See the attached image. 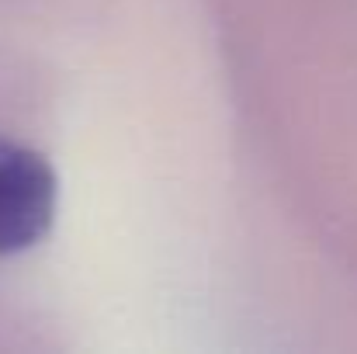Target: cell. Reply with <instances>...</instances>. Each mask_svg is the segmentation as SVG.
<instances>
[{
	"label": "cell",
	"instance_id": "6da1fadb",
	"mask_svg": "<svg viewBox=\"0 0 357 354\" xmlns=\"http://www.w3.org/2000/svg\"><path fill=\"white\" fill-rule=\"evenodd\" d=\"M56 170L21 142L0 139V253H21L56 219Z\"/></svg>",
	"mask_w": 357,
	"mask_h": 354
}]
</instances>
